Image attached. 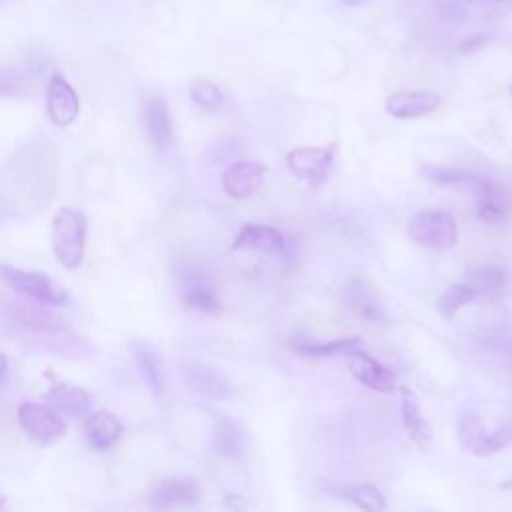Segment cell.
<instances>
[{"instance_id": "obj_16", "label": "cell", "mask_w": 512, "mask_h": 512, "mask_svg": "<svg viewBox=\"0 0 512 512\" xmlns=\"http://www.w3.org/2000/svg\"><path fill=\"white\" fill-rule=\"evenodd\" d=\"M122 434L120 420L110 410H96L84 424V436L90 448L106 450Z\"/></svg>"}, {"instance_id": "obj_13", "label": "cell", "mask_w": 512, "mask_h": 512, "mask_svg": "<svg viewBox=\"0 0 512 512\" xmlns=\"http://www.w3.org/2000/svg\"><path fill=\"white\" fill-rule=\"evenodd\" d=\"M198 498H200L198 484L186 476H172V478L160 480L150 496L156 508L186 506V504L198 502Z\"/></svg>"}, {"instance_id": "obj_1", "label": "cell", "mask_w": 512, "mask_h": 512, "mask_svg": "<svg viewBox=\"0 0 512 512\" xmlns=\"http://www.w3.org/2000/svg\"><path fill=\"white\" fill-rule=\"evenodd\" d=\"M50 244L56 260L68 268L76 270L84 260L86 246V218L74 208H60L52 218Z\"/></svg>"}, {"instance_id": "obj_6", "label": "cell", "mask_w": 512, "mask_h": 512, "mask_svg": "<svg viewBox=\"0 0 512 512\" xmlns=\"http://www.w3.org/2000/svg\"><path fill=\"white\" fill-rule=\"evenodd\" d=\"M336 148V142L326 146H300L288 152L286 164L296 178L306 180L312 186H320L330 176Z\"/></svg>"}, {"instance_id": "obj_20", "label": "cell", "mask_w": 512, "mask_h": 512, "mask_svg": "<svg viewBox=\"0 0 512 512\" xmlns=\"http://www.w3.org/2000/svg\"><path fill=\"white\" fill-rule=\"evenodd\" d=\"M400 392H402V404H400L402 422H404V426H406L410 438H412L416 444L424 446V444L430 440L432 432H430V426H428L426 418H424L422 412H420L418 398H416L414 392H412L410 388H406V386H402Z\"/></svg>"}, {"instance_id": "obj_31", "label": "cell", "mask_w": 512, "mask_h": 512, "mask_svg": "<svg viewBox=\"0 0 512 512\" xmlns=\"http://www.w3.org/2000/svg\"><path fill=\"white\" fill-rule=\"evenodd\" d=\"M446 8H440L442 14H446L450 20H462L464 18V8L460 4H454L452 0H444Z\"/></svg>"}, {"instance_id": "obj_24", "label": "cell", "mask_w": 512, "mask_h": 512, "mask_svg": "<svg viewBox=\"0 0 512 512\" xmlns=\"http://www.w3.org/2000/svg\"><path fill=\"white\" fill-rule=\"evenodd\" d=\"M476 298H478V290L474 286H470L468 282L454 284V286H448L444 290V294L438 298V310L444 318H452V316H456V312L462 306H466L468 302H472Z\"/></svg>"}, {"instance_id": "obj_15", "label": "cell", "mask_w": 512, "mask_h": 512, "mask_svg": "<svg viewBox=\"0 0 512 512\" xmlns=\"http://www.w3.org/2000/svg\"><path fill=\"white\" fill-rule=\"evenodd\" d=\"M144 124L148 138L158 150H166L172 144L174 128L168 104L162 98H150L144 104Z\"/></svg>"}, {"instance_id": "obj_32", "label": "cell", "mask_w": 512, "mask_h": 512, "mask_svg": "<svg viewBox=\"0 0 512 512\" xmlns=\"http://www.w3.org/2000/svg\"><path fill=\"white\" fill-rule=\"evenodd\" d=\"M340 4H344V6H362V4H366L368 0H338Z\"/></svg>"}, {"instance_id": "obj_22", "label": "cell", "mask_w": 512, "mask_h": 512, "mask_svg": "<svg viewBox=\"0 0 512 512\" xmlns=\"http://www.w3.org/2000/svg\"><path fill=\"white\" fill-rule=\"evenodd\" d=\"M182 302L198 312L204 314H218L222 312V304L216 298L214 290L204 280H188L182 290Z\"/></svg>"}, {"instance_id": "obj_17", "label": "cell", "mask_w": 512, "mask_h": 512, "mask_svg": "<svg viewBox=\"0 0 512 512\" xmlns=\"http://www.w3.org/2000/svg\"><path fill=\"white\" fill-rule=\"evenodd\" d=\"M344 298L348 306L364 320L380 318V298L376 288L364 280H350L344 288Z\"/></svg>"}, {"instance_id": "obj_11", "label": "cell", "mask_w": 512, "mask_h": 512, "mask_svg": "<svg viewBox=\"0 0 512 512\" xmlns=\"http://www.w3.org/2000/svg\"><path fill=\"white\" fill-rule=\"evenodd\" d=\"M352 374L370 390L390 394L396 390V376L390 368L368 356L364 350H358L348 356Z\"/></svg>"}, {"instance_id": "obj_34", "label": "cell", "mask_w": 512, "mask_h": 512, "mask_svg": "<svg viewBox=\"0 0 512 512\" xmlns=\"http://www.w3.org/2000/svg\"><path fill=\"white\" fill-rule=\"evenodd\" d=\"M6 368H8V358L0 352V376L6 372Z\"/></svg>"}, {"instance_id": "obj_19", "label": "cell", "mask_w": 512, "mask_h": 512, "mask_svg": "<svg viewBox=\"0 0 512 512\" xmlns=\"http://www.w3.org/2000/svg\"><path fill=\"white\" fill-rule=\"evenodd\" d=\"M212 446L216 450V454H220L222 458L228 460H238L242 456L244 450V436H242V428L238 426V422L234 418H220L216 428H214V436H212Z\"/></svg>"}, {"instance_id": "obj_2", "label": "cell", "mask_w": 512, "mask_h": 512, "mask_svg": "<svg viewBox=\"0 0 512 512\" xmlns=\"http://www.w3.org/2000/svg\"><path fill=\"white\" fill-rule=\"evenodd\" d=\"M0 280L12 290L20 292L22 296L38 304L56 306L68 300V294L62 284H58L54 278L36 270H24L10 264H0Z\"/></svg>"}, {"instance_id": "obj_33", "label": "cell", "mask_w": 512, "mask_h": 512, "mask_svg": "<svg viewBox=\"0 0 512 512\" xmlns=\"http://www.w3.org/2000/svg\"><path fill=\"white\" fill-rule=\"evenodd\" d=\"M504 350H506V358H508V366H510V372H512V342H506V346H504Z\"/></svg>"}, {"instance_id": "obj_21", "label": "cell", "mask_w": 512, "mask_h": 512, "mask_svg": "<svg viewBox=\"0 0 512 512\" xmlns=\"http://www.w3.org/2000/svg\"><path fill=\"white\" fill-rule=\"evenodd\" d=\"M294 350L302 356H316V358H326V356H350L358 350H364V342L360 336H344L332 342H294Z\"/></svg>"}, {"instance_id": "obj_25", "label": "cell", "mask_w": 512, "mask_h": 512, "mask_svg": "<svg viewBox=\"0 0 512 512\" xmlns=\"http://www.w3.org/2000/svg\"><path fill=\"white\" fill-rule=\"evenodd\" d=\"M504 280V270L498 266H480L466 276V282L478 290V296L500 290L504 286Z\"/></svg>"}, {"instance_id": "obj_10", "label": "cell", "mask_w": 512, "mask_h": 512, "mask_svg": "<svg viewBox=\"0 0 512 512\" xmlns=\"http://www.w3.org/2000/svg\"><path fill=\"white\" fill-rule=\"evenodd\" d=\"M478 218L486 224H504L512 216V194L506 186L482 180L478 186Z\"/></svg>"}, {"instance_id": "obj_12", "label": "cell", "mask_w": 512, "mask_h": 512, "mask_svg": "<svg viewBox=\"0 0 512 512\" xmlns=\"http://www.w3.org/2000/svg\"><path fill=\"white\" fill-rule=\"evenodd\" d=\"M232 250H250V252L276 256L284 250V238L272 226L244 224L232 242Z\"/></svg>"}, {"instance_id": "obj_37", "label": "cell", "mask_w": 512, "mask_h": 512, "mask_svg": "<svg viewBox=\"0 0 512 512\" xmlns=\"http://www.w3.org/2000/svg\"><path fill=\"white\" fill-rule=\"evenodd\" d=\"M510 92H512V86H510Z\"/></svg>"}, {"instance_id": "obj_27", "label": "cell", "mask_w": 512, "mask_h": 512, "mask_svg": "<svg viewBox=\"0 0 512 512\" xmlns=\"http://www.w3.org/2000/svg\"><path fill=\"white\" fill-rule=\"evenodd\" d=\"M190 96L200 108H206V110H216L224 104L222 90L210 80H196L190 88Z\"/></svg>"}, {"instance_id": "obj_36", "label": "cell", "mask_w": 512, "mask_h": 512, "mask_svg": "<svg viewBox=\"0 0 512 512\" xmlns=\"http://www.w3.org/2000/svg\"><path fill=\"white\" fill-rule=\"evenodd\" d=\"M6 504V496L4 494H0V508Z\"/></svg>"}, {"instance_id": "obj_14", "label": "cell", "mask_w": 512, "mask_h": 512, "mask_svg": "<svg viewBox=\"0 0 512 512\" xmlns=\"http://www.w3.org/2000/svg\"><path fill=\"white\" fill-rule=\"evenodd\" d=\"M186 382L188 386L206 398H228L232 394L230 382L224 378L222 372L216 368L202 364V362H190L186 366Z\"/></svg>"}, {"instance_id": "obj_28", "label": "cell", "mask_w": 512, "mask_h": 512, "mask_svg": "<svg viewBox=\"0 0 512 512\" xmlns=\"http://www.w3.org/2000/svg\"><path fill=\"white\" fill-rule=\"evenodd\" d=\"M432 178L440 184H472V186H478L484 180L464 170H436Z\"/></svg>"}, {"instance_id": "obj_9", "label": "cell", "mask_w": 512, "mask_h": 512, "mask_svg": "<svg viewBox=\"0 0 512 512\" xmlns=\"http://www.w3.org/2000/svg\"><path fill=\"white\" fill-rule=\"evenodd\" d=\"M268 174V166L258 160H240L226 168L222 176V186L228 196L242 200L258 190Z\"/></svg>"}, {"instance_id": "obj_30", "label": "cell", "mask_w": 512, "mask_h": 512, "mask_svg": "<svg viewBox=\"0 0 512 512\" xmlns=\"http://www.w3.org/2000/svg\"><path fill=\"white\" fill-rule=\"evenodd\" d=\"M490 42V36H484V34H478V36H468L466 40H462V44L458 46V50L462 54H468V52H474L478 48H482L484 44Z\"/></svg>"}, {"instance_id": "obj_35", "label": "cell", "mask_w": 512, "mask_h": 512, "mask_svg": "<svg viewBox=\"0 0 512 512\" xmlns=\"http://www.w3.org/2000/svg\"><path fill=\"white\" fill-rule=\"evenodd\" d=\"M464 2H502V0H464Z\"/></svg>"}, {"instance_id": "obj_18", "label": "cell", "mask_w": 512, "mask_h": 512, "mask_svg": "<svg viewBox=\"0 0 512 512\" xmlns=\"http://www.w3.org/2000/svg\"><path fill=\"white\" fill-rule=\"evenodd\" d=\"M46 400L48 406L64 414H84L90 408V394L84 388L62 382L46 392Z\"/></svg>"}, {"instance_id": "obj_4", "label": "cell", "mask_w": 512, "mask_h": 512, "mask_svg": "<svg viewBox=\"0 0 512 512\" xmlns=\"http://www.w3.org/2000/svg\"><path fill=\"white\" fill-rule=\"evenodd\" d=\"M18 422L26 436L36 446H52L66 434V422L48 404H36V402H22L18 406Z\"/></svg>"}, {"instance_id": "obj_5", "label": "cell", "mask_w": 512, "mask_h": 512, "mask_svg": "<svg viewBox=\"0 0 512 512\" xmlns=\"http://www.w3.org/2000/svg\"><path fill=\"white\" fill-rule=\"evenodd\" d=\"M510 438H512L510 428H498L490 432L484 426L480 414L474 410H464L458 418V440L468 452L476 456L496 454L508 444Z\"/></svg>"}, {"instance_id": "obj_29", "label": "cell", "mask_w": 512, "mask_h": 512, "mask_svg": "<svg viewBox=\"0 0 512 512\" xmlns=\"http://www.w3.org/2000/svg\"><path fill=\"white\" fill-rule=\"evenodd\" d=\"M22 88V80L14 70L0 68V96L18 94Z\"/></svg>"}, {"instance_id": "obj_26", "label": "cell", "mask_w": 512, "mask_h": 512, "mask_svg": "<svg viewBox=\"0 0 512 512\" xmlns=\"http://www.w3.org/2000/svg\"><path fill=\"white\" fill-rule=\"evenodd\" d=\"M344 498L362 510H382L386 508V500L382 492L370 484H356L344 490Z\"/></svg>"}, {"instance_id": "obj_8", "label": "cell", "mask_w": 512, "mask_h": 512, "mask_svg": "<svg viewBox=\"0 0 512 512\" xmlns=\"http://www.w3.org/2000/svg\"><path fill=\"white\" fill-rule=\"evenodd\" d=\"M442 96L432 90H400L386 98V112L398 120H412L440 108Z\"/></svg>"}, {"instance_id": "obj_7", "label": "cell", "mask_w": 512, "mask_h": 512, "mask_svg": "<svg viewBox=\"0 0 512 512\" xmlns=\"http://www.w3.org/2000/svg\"><path fill=\"white\" fill-rule=\"evenodd\" d=\"M46 112L52 124L66 128L80 114V98L62 74H52L46 90Z\"/></svg>"}, {"instance_id": "obj_23", "label": "cell", "mask_w": 512, "mask_h": 512, "mask_svg": "<svg viewBox=\"0 0 512 512\" xmlns=\"http://www.w3.org/2000/svg\"><path fill=\"white\" fill-rule=\"evenodd\" d=\"M134 356H136L142 376L146 378V382L150 384L154 394L160 398L164 394V374H162V364H160L156 352L144 344H134Z\"/></svg>"}, {"instance_id": "obj_3", "label": "cell", "mask_w": 512, "mask_h": 512, "mask_svg": "<svg viewBox=\"0 0 512 512\" xmlns=\"http://www.w3.org/2000/svg\"><path fill=\"white\" fill-rule=\"evenodd\" d=\"M408 236L432 250H448L458 242V224L446 210H424L408 224Z\"/></svg>"}]
</instances>
